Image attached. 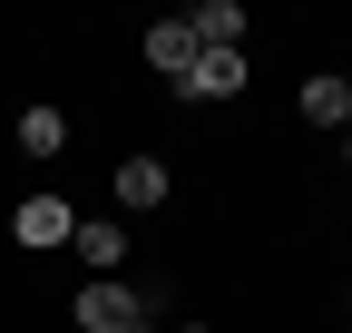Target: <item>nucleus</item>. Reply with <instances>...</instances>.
<instances>
[{
    "label": "nucleus",
    "instance_id": "nucleus-1",
    "mask_svg": "<svg viewBox=\"0 0 352 333\" xmlns=\"http://www.w3.org/2000/svg\"><path fill=\"white\" fill-rule=\"evenodd\" d=\"M245 78H254L245 50H196L186 69L166 78V89H176V108H215V98H245Z\"/></svg>",
    "mask_w": 352,
    "mask_h": 333
},
{
    "label": "nucleus",
    "instance_id": "nucleus-2",
    "mask_svg": "<svg viewBox=\"0 0 352 333\" xmlns=\"http://www.w3.org/2000/svg\"><path fill=\"white\" fill-rule=\"evenodd\" d=\"M10 235L30 245V255H50V245H69V235H78V206H69L59 186H30V196H20V216H10Z\"/></svg>",
    "mask_w": 352,
    "mask_h": 333
},
{
    "label": "nucleus",
    "instance_id": "nucleus-3",
    "mask_svg": "<svg viewBox=\"0 0 352 333\" xmlns=\"http://www.w3.org/2000/svg\"><path fill=\"white\" fill-rule=\"evenodd\" d=\"M108 196H118V216H157V206L176 196V177H166V157H118V177H108Z\"/></svg>",
    "mask_w": 352,
    "mask_h": 333
},
{
    "label": "nucleus",
    "instance_id": "nucleus-4",
    "mask_svg": "<svg viewBox=\"0 0 352 333\" xmlns=\"http://www.w3.org/2000/svg\"><path fill=\"white\" fill-rule=\"evenodd\" d=\"M186 30H196V50H245L254 10H245V0H196V10H186Z\"/></svg>",
    "mask_w": 352,
    "mask_h": 333
},
{
    "label": "nucleus",
    "instance_id": "nucleus-5",
    "mask_svg": "<svg viewBox=\"0 0 352 333\" xmlns=\"http://www.w3.org/2000/svg\"><path fill=\"white\" fill-rule=\"evenodd\" d=\"M294 118H303V128H352V89H342V69H323V78H303V98H294Z\"/></svg>",
    "mask_w": 352,
    "mask_h": 333
},
{
    "label": "nucleus",
    "instance_id": "nucleus-6",
    "mask_svg": "<svg viewBox=\"0 0 352 333\" xmlns=\"http://www.w3.org/2000/svg\"><path fill=\"white\" fill-rule=\"evenodd\" d=\"M138 50H147V69H166V78H176V69L196 59V30H186V10H166V20H147V30H138Z\"/></svg>",
    "mask_w": 352,
    "mask_h": 333
},
{
    "label": "nucleus",
    "instance_id": "nucleus-7",
    "mask_svg": "<svg viewBox=\"0 0 352 333\" xmlns=\"http://www.w3.org/2000/svg\"><path fill=\"white\" fill-rule=\"evenodd\" d=\"M69 255H78V265H98V275H118V265H127V226H118V216H78Z\"/></svg>",
    "mask_w": 352,
    "mask_h": 333
},
{
    "label": "nucleus",
    "instance_id": "nucleus-8",
    "mask_svg": "<svg viewBox=\"0 0 352 333\" xmlns=\"http://www.w3.org/2000/svg\"><path fill=\"white\" fill-rule=\"evenodd\" d=\"M20 157H69V108H20Z\"/></svg>",
    "mask_w": 352,
    "mask_h": 333
},
{
    "label": "nucleus",
    "instance_id": "nucleus-9",
    "mask_svg": "<svg viewBox=\"0 0 352 333\" xmlns=\"http://www.w3.org/2000/svg\"><path fill=\"white\" fill-rule=\"evenodd\" d=\"M176 333H215V323H176Z\"/></svg>",
    "mask_w": 352,
    "mask_h": 333
},
{
    "label": "nucleus",
    "instance_id": "nucleus-10",
    "mask_svg": "<svg viewBox=\"0 0 352 333\" xmlns=\"http://www.w3.org/2000/svg\"><path fill=\"white\" fill-rule=\"evenodd\" d=\"M342 166H352V128H342Z\"/></svg>",
    "mask_w": 352,
    "mask_h": 333
},
{
    "label": "nucleus",
    "instance_id": "nucleus-11",
    "mask_svg": "<svg viewBox=\"0 0 352 333\" xmlns=\"http://www.w3.org/2000/svg\"><path fill=\"white\" fill-rule=\"evenodd\" d=\"M342 89H352V69H342Z\"/></svg>",
    "mask_w": 352,
    "mask_h": 333
},
{
    "label": "nucleus",
    "instance_id": "nucleus-12",
    "mask_svg": "<svg viewBox=\"0 0 352 333\" xmlns=\"http://www.w3.org/2000/svg\"><path fill=\"white\" fill-rule=\"evenodd\" d=\"M342 304H352V284H342Z\"/></svg>",
    "mask_w": 352,
    "mask_h": 333
}]
</instances>
